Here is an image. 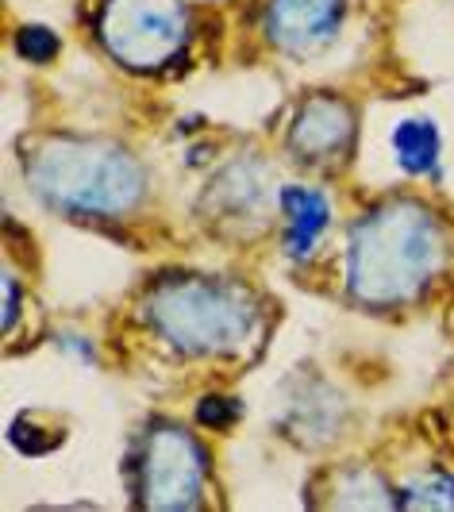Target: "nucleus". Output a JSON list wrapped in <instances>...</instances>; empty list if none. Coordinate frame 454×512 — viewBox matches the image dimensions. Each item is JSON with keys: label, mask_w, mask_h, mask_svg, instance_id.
Masks as SVG:
<instances>
[{"label": "nucleus", "mask_w": 454, "mask_h": 512, "mask_svg": "<svg viewBox=\"0 0 454 512\" xmlns=\"http://www.w3.org/2000/svg\"><path fill=\"white\" fill-rule=\"evenodd\" d=\"M62 351H74L81 362H93L97 359V347H93V339H85V335H62Z\"/></svg>", "instance_id": "obj_14"}, {"label": "nucleus", "mask_w": 454, "mask_h": 512, "mask_svg": "<svg viewBox=\"0 0 454 512\" xmlns=\"http://www.w3.org/2000/svg\"><path fill=\"white\" fill-rule=\"evenodd\" d=\"M151 328L185 355H231L251 343L258 308L243 285L216 278H174L154 285Z\"/></svg>", "instance_id": "obj_3"}, {"label": "nucleus", "mask_w": 454, "mask_h": 512, "mask_svg": "<svg viewBox=\"0 0 454 512\" xmlns=\"http://www.w3.org/2000/svg\"><path fill=\"white\" fill-rule=\"evenodd\" d=\"M347 0H266V39L289 58H312L335 43Z\"/></svg>", "instance_id": "obj_6"}, {"label": "nucleus", "mask_w": 454, "mask_h": 512, "mask_svg": "<svg viewBox=\"0 0 454 512\" xmlns=\"http://www.w3.org/2000/svg\"><path fill=\"white\" fill-rule=\"evenodd\" d=\"M447 258L443 224L416 201H393L366 212L347 247V289L370 308L408 305Z\"/></svg>", "instance_id": "obj_1"}, {"label": "nucleus", "mask_w": 454, "mask_h": 512, "mask_svg": "<svg viewBox=\"0 0 454 512\" xmlns=\"http://www.w3.org/2000/svg\"><path fill=\"white\" fill-rule=\"evenodd\" d=\"M278 205L285 212V255L293 262H308L320 251L324 235L331 228V205L328 197L312 185H285L278 189Z\"/></svg>", "instance_id": "obj_8"}, {"label": "nucleus", "mask_w": 454, "mask_h": 512, "mask_svg": "<svg viewBox=\"0 0 454 512\" xmlns=\"http://www.w3.org/2000/svg\"><path fill=\"white\" fill-rule=\"evenodd\" d=\"M12 51L20 54L24 62H31V66H47L62 51V39L47 24H24L12 35Z\"/></svg>", "instance_id": "obj_11"}, {"label": "nucleus", "mask_w": 454, "mask_h": 512, "mask_svg": "<svg viewBox=\"0 0 454 512\" xmlns=\"http://www.w3.org/2000/svg\"><path fill=\"white\" fill-rule=\"evenodd\" d=\"M97 35L120 66L154 74L185 54L193 16L185 0H104Z\"/></svg>", "instance_id": "obj_4"}, {"label": "nucleus", "mask_w": 454, "mask_h": 512, "mask_svg": "<svg viewBox=\"0 0 454 512\" xmlns=\"http://www.w3.org/2000/svg\"><path fill=\"white\" fill-rule=\"evenodd\" d=\"M397 509H454V474L424 470L397 489Z\"/></svg>", "instance_id": "obj_10"}, {"label": "nucleus", "mask_w": 454, "mask_h": 512, "mask_svg": "<svg viewBox=\"0 0 454 512\" xmlns=\"http://www.w3.org/2000/svg\"><path fill=\"white\" fill-rule=\"evenodd\" d=\"M31 193L74 220H112L143 201L147 174L127 151L97 139H51L27 158Z\"/></svg>", "instance_id": "obj_2"}, {"label": "nucleus", "mask_w": 454, "mask_h": 512, "mask_svg": "<svg viewBox=\"0 0 454 512\" xmlns=\"http://www.w3.org/2000/svg\"><path fill=\"white\" fill-rule=\"evenodd\" d=\"M20 316H24V289H20V278L8 270V274H4V312H0V328H4V335L16 332Z\"/></svg>", "instance_id": "obj_13"}, {"label": "nucleus", "mask_w": 454, "mask_h": 512, "mask_svg": "<svg viewBox=\"0 0 454 512\" xmlns=\"http://www.w3.org/2000/svg\"><path fill=\"white\" fill-rule=\"evenodd\" d=\"M208 4H220V0H208Z\"/></svg>", "instance_id": "obj_15"}, {"label": "nucleus", "mask_w": 454, "mask_h": 512, "mask_svg": "<svg viewBox=\"0 0 454 512\" xmlns=\"http://www.w3.org/2000/svg\"><path fill=\"white\" fill-rule=\"evenodd\" d=\"M197 424L208 428V432H227V428H235L239 420H243V405L235 401V397H224V393H208L197 401Z\"/></svg>", "instance_id": "obj_12"}, {"label": "nucleus", "mask_w": 454, "mask_h": 512, "mask_svg": "<svg viewBox=\"0 0 454 512\" xmlns=\"http://www.w3.org/2000/svg\"><path fill=\"white\" fill-rule=\"evenodd\" d=\"M393 143V162L408 178H431L439 174V158H443V131L431 116H408L397 120V128L389 135Z\"/></svg>", "instance_id": "obj_9"}, {"label": "nucleus", "mask_w": 454, "mask_h": 512, "mask_svg": "<svg viewBox=\"0 0 454 512\" xmlns=\"http://www.w3.org/2000/svg\"><path fill=\"white\" fill-rule=\"evenodd\" d=\"M354 143V108L343 97L331 93H312L301 108L293 112L289 124V151L297 154V162L308 166H328L347 158Z\"/></svg>", "instance_id": "obj_7"}, {"label": "nucleus", "mask_w": 454, "mask_h": 512, "mask_svg": "<svg viewBox=\"0 0 454 512\" xmlns=\"http://www.w3.org/2000/svg\"><path fill=\"white\" fill-rule=\"evenodd\" d=\"M131 493L143 509H197L208 478V451L181 424L158 420L131 459Z\"/></svg>", "instance_id": "obj_5"}]
</instances>
